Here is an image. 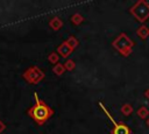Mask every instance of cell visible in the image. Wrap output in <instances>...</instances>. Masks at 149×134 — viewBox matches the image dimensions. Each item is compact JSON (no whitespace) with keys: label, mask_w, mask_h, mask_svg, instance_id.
I'll use <instances>...</instances> for the list:
<instances>
[{"label":"cell","mask_w":149,"mask_h":134,"mask_svg":"<svg viewBox=\"0 0 149 134\" xmlns=\"http://www.w3.org/2000/svg\"><path fill=\"white\" fill-rule=\"evenodd\" d=\"M34 99H35V103L28 110V114L34 119V121L37 125H43L47 120H49L52 117L54 111L44 101L40 100L37 92H34Z\"/></svg>","instance_id":"obj_1"},{"label":"cell","mask_w":149,"mask_h":134,"mask_svg":"<svg viewBox=\"0 0 149 134\" xmlns=\"http://www.w3.org/2000/svg\"><path fill=\"white\" fill-rule=\"evenodd\" d=\"M112 45L123 57H128L133 52V47L135 45V43H134V41L130 37H128V35L126 33H121L112 42Z\"/></svg>","instance_id":"obj_2"},{"label":"cell","mask_w":149,"mask_h":134,"mask_svg":"<svg viewBox=\"0 0 149 134\" xmlns=\"http://www.w3.org/2000/svg\"><path fill=\"white\" fill-rule=\"evenodd\" d=\"M129 13L141 23H144L149 19V2L146 0H137L130 8Z\"/></svg>","instance_id":"obj_3"},{"label":"cell","mask_w":149,"mask_h":134,"mask_svg":"<svg viewBox=\"0 0 149 134\" xmlns=\"http://www.w3.org/2000/svg\"><path fill=\"white\" fill-rule=\"evenodd\" d=\"M98 105H99V107L102 110V112L106 114V117L108 118V120L111 121V124L114 126V128H113V131H112V134H130L132 132H130V128L127 126V125H125V124H122V122H116L115 121V119L112 117V114L108 112V110L105 107V105L102 104V101H99L98 103Z\"/></svg>","instance_id":"obj_4"},{"label":"cell","mask_w":149,"mask_h":134,"mask_svg":"<svg viewBox=\"0 0 149 134\" xmlns=\"http://www.w3.org/2000/svg\"><path fill=\"white\" fill-rule=\"evenodd\" d=\"M23 78L30 84H37L44 78V72L37 66H30L23 72Z\"/></svg>","instance_id":"obj_5"},{"label":"cell","mask_w":149,"mask_h":134,"mask_svg":"<svg viewBox=\"0 0 149 134\" xmlns=\"http://www.w3.org/2000/svg\"><path fill=\"white\" fill-rule=\"evenodd\" d=\"M72 52V49L66 44V42L64 41L63 43H61L59 45H58V48H57V54L61 56V57H63V58H66V57H69V55Z\"/></svg>","instance_id":"obj_6"},{"label":"cell","mask_w":149,"mask_h":134,"mask_svg":"<svg viewBox=\"0 0 149 134\" xmlns=\"http://www.w3.org/2000/svg\"><path fill=\"white\" fill-rule=\"evenodd\" d=\"M136 35L141 38V40H147L149 37V27H147L146 24H142L137 28L136 30Z\"/></svg>","instance_id":"obj_7"},{"label":"cell","mask_w":149,"mask_h":134,"mask_svg":"<svg viewBox=\"0 0 149 134\" xmlns=\"http://www.w3.org/2000/svg\"><path fill=\"white\" fill-rule=\"evenodd\" d=\"M49 26H50V28L54 29V30H59V29L62 28V26H63V21H62L58 16H55V17H52V19L49 21Z\"/></svg>","instance_id":"obj_8"},{"label":"cell","mask_w":149,"mask_h":134,"mask_svg":"<svg viewBox=\"0 0 149 134\" xmlns=\"http://www.w3.org/2000/svg\"><path fill=\"white\" fill-rule=\"evenodd\" d=\"M65 42H66V44L73 50V49H76L78 45H79V41H78V38L77 37H74V36H69L66 40H65Z\"/></svg>","instance_id":"obj_9"},{"label":"cell","mask_w":149,"mask_h":134,"mask_svg":"<svg viewBox=\"0 0 149 134\" xmlns=\"http://www.w3.org/2000/svg\"><path fill=\"white\" fill-rule=\"evenodd\" d=\"M136 114H137V117L141 118V119H147V118L149 117V110H148L146 106H141V107L137 108Z\"/></svg>","instance_id":"obj_10"},{"label":"cell","mask_w":149,"mask_h":134,"mask_svg":"<svg viewBox=\"0 0 149 134\" xmlns=\"http://www.w3.org/2000/svg\"><path fill=\"white\" fill-rule=\"evenodd\" d=\"M52 72H54L55 75H57V76H62V75L65 72V66H64V64H62V63H57L56 65H54V68H52Z\"/></svg>","instance_id":"obj_11"},{"label":"cell","mask_w":149,"mask_h":134,"mask_svg":"<svg viewBox=\"0 0 149 134\" xmlns=\"http://www.w3.org/2000/svg\"><path fill=\"white\" fill-rule=\"evenodd\" d=\"M121 112H122V114L123 115H126V117H128V115H130L132 113H133V106L130 105V104H128V103H126V104H123L122 106H121Z\"/></svg>","instance_id":"obj_12"},{"label":"cell","mask_w":149,"mask_h":134,"mask_svg":"<svg viewBox=\"0 0 149 134\" xmlns=\"http://www.w3.org/2000/svg\"><path fill=\"white\" fill-rule=\"evenodd\" d=\"M83 21H84V17H83V15L79 14V13H74V14L71 16V22H72L73 24H76V26L80 24Z\"/></svg>","instance_id":"obj_13"},{"label":"cell","mask_w":149,"mask_h":134,"mask_svg":"<svg viewBox=\"0 0 149 134\" xmlns=\"http://www.w3.org/2000/svg\"><path fill=\"white\" fill-rule=\"evenodd\" d=\"M48 61H49L51 64L56 65L57 63H59V56H58V54H57V52H51V54L48 56Z\"/></svg>","instance_id":"obj_14"},{"label":"cell","mask_w":149,"mask_h":134,"mask_svg":"<svg viewBox=\"0 0 149 134\" xmlns=\"http://www.w3.org/2000/svg\"><path fill=\"white\" fill-rule=\"evenodd\" d=\"M64 66H65V70H68V71H72V70H74V68H76V63H74L73 59H66Z\"/></svg>","instance_id":"obj_15"},{"label":"cell","mask_w":149,"mask_h":134,"mask_svg":"<svg viewBox=\"0 0 149 134\" xmlns=\"http://www.w3.org/2000/svg\"><path fill=\"white\" fill-rule=\"evenodd\" d=\"M3 129H5V125H3V124H2V121L0 120V133H1Z\"/></svg>","instance_id":"obj_16"},{"label":"cell","mask_w":149,"mask_h":134,"mask_svg":"<svg viewBox=\"0 0 149 134\" xmlns=\"http://www.w3.org/2000/svg\"><path fill=\"white\" fill-rule=\"evenodd\" d=\"M144 97L149 100V89H147V90H146V92H144Z\"/></svg>","instance_id":"obj_17"},{"label":"cell","mask_w":149,"mask_h":134,"mask_svg":"<svg viewBox=\"0 0 149 134\" xmlns=\"http://www.w3.org/2000/svg\"><path fill=\"white\" fill-rule=\"evenodd\" d=\"M146 125L149 127V118H147V121H146Z\"/></svg>","instance_id":"obj_18"}]
</instances>
